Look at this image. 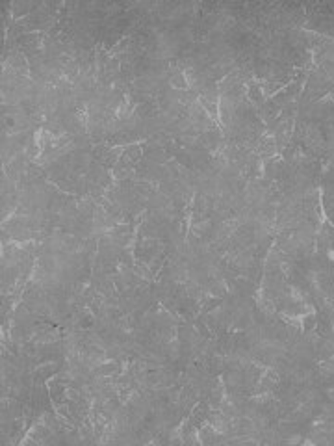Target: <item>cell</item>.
I'll use <instances>...</instances> for the list:
<instances>
[{
    "mask_svg": "<svg viewBox=\"0 0 334 446\" xmlns=\"http://www.w3.org/2000/svg\"><path fill=\"white\" fill-rule=\"evenodd\" d=\"M208 414H210V407H208L206 402H201L193 407V413L190 416V422L193 424L195 430H201V426L208 420Z\"/></svg>",
    "mask_w": 334,
    "mask_h": 446,
    "instance_id": "obj_1",
    "label": "cell"
},
{
    "mask_svg": "<svg viewBox=\"0 0 334 446\" xmlns=\"http://www.w3.org/2000/svg\"><path fill=\"white\" fill-rule=\"evenodd\" d=\"M171 86L175 88V90H188L190 88V82H188V78H186V74L184 73H173L171 74V78H169Z\"/></svg>",
    "mask_w": 334,
    "mask_h": 446,
    "instance_id": "obj_2",
    "label": "cell"
}]
</instances>
